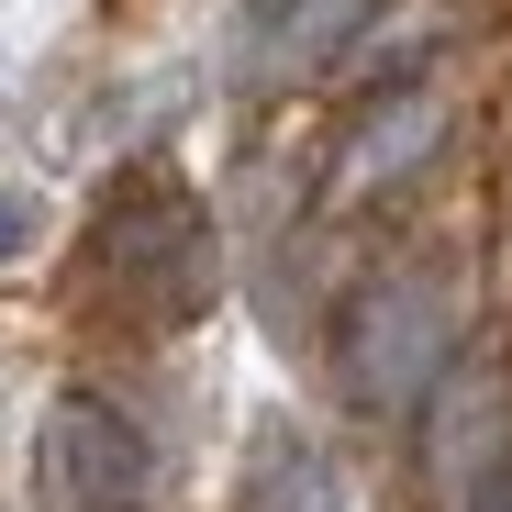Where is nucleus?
I'll list each match as a JSON object with an SVG mask.
<instances>
[{
  "instance_id": "f03ea898",
  "label": "nucleus",
  "mask_w": 512,
  "mask_h": 512,
  "mask_svg": "<svg viewBox=\"0 0 512 512\" xmlns=\"http://www.w3.org/2000/svg\"><path fill=\"white\" fill-rule=\"evenodd\" d=\"M34 490H45V512H145L156 501V446L123 401L67 390L34 435Z\"/></svg>"
},
{
  "instance_id": "423d86ee",
  "label": "nucleus",
  "mask_w": 512,
  "mask_h": 512,
  "mask_svg": "<svg viewBox=\"0 0 512 512\" xmlns=\"http://www.w3.org/2000/svg\"><path fill=\"white\" fill-rule=\"evenodd\" d=\"M435 45H446V12H435V0H379V12L357 23V45L334 56V67H346L357 90L379 101V90H412V78H423V56H435Z\"/></svg>"
},
{
  "instance_id": "f257e3e1",
  "label": "nucleus",
  "mask_w": 512,
  "mask_h": 512,
  "mask_svg": "<svg viewBox=\"0 0 512 512\" xmlns=\"http://www.w3.org/2000/svg\"><path fill=\"white\" fill-rule=\"evenodd\" d=\"M468 346V290L446 256H401V268H379L346 323H334V390H346L368 423H401L423 412V390H435Z\"/></svg>"
},
{
  "instance_id": "39448f33",
  "label": "nucleus",
  "mask_w": 512,
  "mask_h": 512,
  "mask_svg": "<svg viewBox=\"0 0 512 512\" xmlns=\"http://www.w3.org/2000/svg\"><path fill=\"white\" fill-rule=\"evenodd\" d=\"M234 512H346V490H334V457L301 435V423H256Z\"/></svg>"
},
{
  "instance_id": "6e6552de",
  "label": "nucleus",
  "mask_w": 512,
  "mask_h": 512,
  "mask_svg": "<svg viewBox=\"0 0 512 512\" xmlns=\"http://www.w3.org/2000/svg\"><path fill=\"white\" fill-rule=\"evenodd\" d=\"M301 12H312V0H245V34H256V45H279Z\"/></svg>"
},
{
  "instance_id": "0eeeda50",
  "label": "nucleus",
  "mask_w": 512,
  "mask_h": 512,
  "mask_svg": "<svg viewBox=\"0 0 512 512\" xmlns=\"http://www.w3.org/2000/svg\"><path fill=\"white\" fill-rule=\"evenodd\" d=\"M34 234H45V201H34V190H0V268H23Z\"/></svg>"
},
{
  "instance_id": "20e7f679",
  "label": "nucleus",
  "mask_w": 512,
  "mask_h": 512,
  "mask_svg": "<svg viewBox=\"0 0 512 512\" xmlns=\"http://www.w3.org/2000/svg\"><path fill=\"white\" fill-rule=\"evenodd\" d=\"M446 123H457V101L435 90V78H412V90H379V101L357 112L346 156H334V190H346V201H379V190H401L412 167L446 145Z\"/></svg>"
},
{
  "instance_id": "7ed1b4c3",
  "label": "nucleus",
  "mask_w": 512,
  "mask_h": 512,
  "mask_svg": "<svg viewBox=\"0 0 512 512\" xmlns=\"http://www.w3.org/2000/svg\"><path fill=\"white\" fill-rule=\"evenodd\" d=\"M501 468H512V379H501V357L457 346V368L423 390V479H435L446 512H479L501 490Z\"/></svg>"
}]
</instances>
